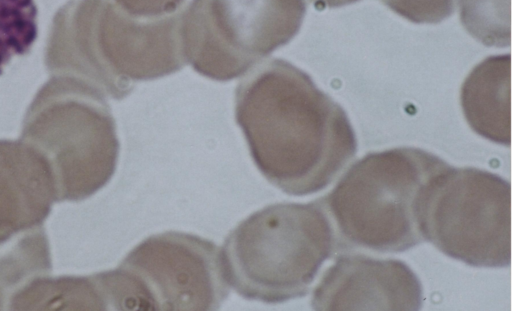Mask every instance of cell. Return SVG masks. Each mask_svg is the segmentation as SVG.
I'll return each instance as SVG.
<instances>
[{"label": "cell", "instance_id": "1", "mask_svg": "<svg viewBox=\"0 0 512 311\" xmlns=\"http://www.w3.org/2000/svg\"><path fill=\"white\" fill-rule=\"evenodd\" d=\"M235 119L258 170L289 195L326 188L357 151L345 110L283 59L266 60L240 80Z\"/></svg>", "mask_w": 512, "mask_h": 311}, {"label": "cell", "instance_id": "2", "mask_svg": "<svg viewBox=\"0 0 512 311\" xmlns=\"http://www.w3.org/2000/svg\"><path fill=\"white\" fill-rule=\"evenodd\" d=\"M449 167L415 147L372 152L357 160L322 197L338 231V245L398 253L420 244L426 194Z\"/></svg>", "mask_w": 512, "mask_h": 311}, {"label": "cell", "instance_id": "3", "mask_svg": "<svg viewBox=\"0 0 512 311\" xmlns=\"http://www.w3.org/2000/svg\"><path fill=\"white\" fill-rule=\"evenodd\" d=\"M322 198L268 205L241 221L221 249L228 283L242 297L282 303L309 291L336 250Z\"/></svg>", "mask_w": 512, "mask_h": 311}, {"label": "cell", "instance_id": "4", "mask_svg": "<svg viewBox=\"0 0 512 311\" xmlns=\"http://www.w3.org/2000/svg\"><path fill=\"white\" fill-rule=\"evenodd\" d=\"M72 8V64L98 92L120 100L136 82L170 75L187 63L184 5L153 18L133 16L114 0H81Z\"/></svg>", "mask_w": 512, "mask_h": 311}, {"label": "cell", "instance_id": "5", "mask_svg": "<svg viewBox=\"0 0 512 311\" xmlns=\"http://www.w3.org/2000/svg\"><path fill=\"white\" fill-rule=\"evenodd\" d=\"M105 277L118 310H217L230 292L221 249L178 231L144 239Z\"/></svg>", "mask_w": 512, "mask_h": 311}, {"label": "cell", "instance_id": "6", "mask_svg": "<svg viewBox=\"0 0 512 311\" xmlns=\"http://www.w3.org/2000/svg\"><path fill=\"white\" fill-rule=\"evenodd\" d=\"M424 240L475 267L511 261V186L473 167H449L430 185L422 211Z\"/></svg>", "mask_w": 512, "mask_h": 311}, {"label": "cell", "instance_id": "7", "mask_svg": "<svg viewBox=\"0 0 512 311\" xmlns=\"http://www.w3.org/2000/svg\"><path fill=\"white\" fill-rule=\"evenodd\" d=\"M305 0H192L184 9L187 62L200 75L230 81L289 43Z\"/></svg>", "mask_w": 512, "mask_h": 311}, {"label": "cell", "instance_id": "8", "mask_svg": "<svg viewBox=\"0 0 512 311\" xmlns=\"http://www.w3.org/2000/svg\"><path fill=\"white\" fill-rule=\"evenodd\" d=\"M422 285L403 261L340 255L315 287L314 310H419Z\"/></svg>", "mask_w": 512, "mask_h": 311}, {"label": "cell", "instance_id": "9", "mask_svg": "<svg viewBox=\"0 0 512 311\" xmlns=\"http://www.w3.org/2000/svg\"><path fill=\"white\" fill-rule=\"evenodd\" d=\"M510 54L493 55L476 65L464 80L460 103L469 126L494 143H511Z\"/></svg>", "mask_w": 512, "mask_h": 311}, {"label": "cell", "instance_id": "10", "mask_svg": "<svg viewBox=\"0 0 512 311\" xmlns=\"http://www.w3.org/2000/svg\"><path fill=\"white\" fill-rule=\"evenodd\" d=\"M36 37L34 0H0V74L14 56L31 48Z\"/></svg>", "mask_w": 512, "mask_h": 311}, {"label": "cell", "instance_id": "11", "mask_svg": "<svg viewBox=\"0 0 512 311\" xmlns=\"http://www.w3.org/2000/svg\"><path fill=\"white\" fill-rule=\"evenodd\" d=\"M465 29L487 46L510 44L509 0H460Z\"/></svg>", "mask_w": 512, "mask_h": 311}, {"label": "cell", "instance_id": "12", "mask_svg": "<svg viewBox=\"0 0 512 311\" xmlns=\"http://www.w3.org/2000/svg\"><path fill=\"white\" fill-rule=\"evenodd\" d=\"M392 11L417 24H436L451 16L455 0H381Z\"/></svg>", "mask_w": 512, "mask_h": 311}, {"label": "cell", "instance_id": "13", "mask_svg": "<svg viewBox=\"0 0 512 311\" xmlns=\"http://www.w3.org/2000/svg\"><path fill=\"white\" fill-rule=\"evenodd\" d=\"M133 16L153 18L177 11L185 0H114Z\"/></svg>", "mask_w": 512, "mask_h": 311}, {"label": "cell", "instance_id": "14", "mask_svg": "<svg viewBox=\"0 0 512 311\" xmlns=\"http://www.w3.org/2000/svg\"><path fill=\"white\" fill-rule=\"evenodd\" d=\"M314 3V5L318 8H334V7H340L344 5H348L354 2H357L359 0H310Z\"/></svg>", "mask_w": 512, "mask_h": 311}]
</instances>
